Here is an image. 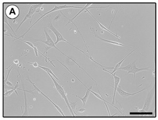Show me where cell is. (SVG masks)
I'll list each match as a JSON object with an SVG mask.
<instances>
[{
    "label": "cell",
    "mask_w": 158,
    "mask_h": 120,
    "mask_svg": "<svg viewBox=\"0 0 158 120\" xmlns=\"http://www.w3.org/2000/svg\"><path fill=\"white\" fill-rule=\"evenodd\" d=\"M135 50H136V49H135V50H133L132 52H131V53H129L127 56H126V57H125L121 61H120L118 63H117L116 65H115V66L114 67V69H113V72H110L111 73H113V74H114L115 72H117V71H118V70H119V69L121 68V65H122V62H124V61L131 54H132V53H133Z\"/></svg>",
    "instance_id": "5bb4252c"
},
{
    "label": "cell",
    "mask_w": 158,
    "mask_h": 120,
    "mask_svg": "<svg viewBox=\"0 0 158 120\" xmlns=\"http://www.w3.org/2000/svg\"><path fill=\"white\" fill-rule=\"evenodd\" d=\"M60 14H61V13L59 14H58V17H56V18H54V21H57V20H59V17H60Z\"/></svg>",
    "instance_id": "44dd1931"
},
{
    "label": "cell",
    "mask_w": 158,
    "mask_h": 120,
    "mask_svg": "<svg viewBox=\"0 0 158 120\" xmlns=\"http://www.w3.org/2000/svg\"><path fill=\"white\" fill-rule=\"evenodd\" d=\"M48 75L50 76V77L51 78V79L53 80V83L55 84L56 89L57 90V91L58 92V93L60 94V95L62 96V97L64 100V101H65V102H66V104L67 105V107L68 108V109H69V110L70 111V113H71L72 116H74V111H73V109H72V108L71 106L70 103V102H69V101H68V98L67 97V95H66V93H65V92L64 90L63 87L60 85H59L58 82H57V81L53 77V76L51 74L48 73Z\"/></svg>",
    "instance_id": "7a4b0ae2"
},
{
    "label": "cell",
    "mask_w": 158,
    "mask_h": 120,
    "mask_svg": "<svg viewBox=\"0 0 158 120\" xmlns=\"http://www.w3.org/2000/svg\"><path fill=\"white\" fill-rule=\"evenodd\" d=\"M28 64H30V65H32L35 68H36V67H39V65L38 64V63L36 62H35L34 63H32V62H28Z\"/></svg>",
    "instance_id": "ffe728a7"
},
{
    "label": "cell",
    "mask_w": 158,
    "mask_h": 120,
    "mask_svg": "<svg viewBox=\"0 0 158 120\" xmlns=\"http://www.w3.org/2000/svg\"><path fill=\"white\" fill-rule=\"evenodd\" d=\"M26 80H28V81H29V82H30V83H31V84L34 86V88H35L34 90H31V92H33V91H34V90H37V91H38V92H39V93H40L41 94H42V95H43V96H44L46 98H47V100H49V101L51 103H52V104H53V106H55V108L57 109V111H58V112H59V113H60L62 115V116L64 117V113H63V112L62 110V109H60V108H59V107L57 105H56V104H55L53 102V101H51V100H50V98H49V97H47V96L45 94H44V93H43V92H42V91H41V90H40V89H39V88H38V87H37V86L35 85V84H34V82H32L31 81V80H30L29 79H26Z\"/></svg>",
    "instance_id": "ba28073f"
},
{
    "label": "cell",
    "mask_w": 158,
    "mask_h": 120,
    "mask_svg": "<svg viewBox=\"0 0 158 120\" xmlns=\"http://www.w3.org/2000/svg\"><path fill=\"white\" fill-rule=\"evenodd\" d=\"M85 12H88V13H89V14H90V15H91V16H92V17H93V18H94L95 19V20H96V21L97 22V23H98V24H99V25H100V28H101V29H102L103 30H105V31H107V32H109L110 33H111V34H112L113 35H114V36H115L116 37H117V38L118 39H120V38H121V37H120V36H118L117 35H116V34L113 33L112 32H111V31H110V30H109V29H108L107 28H106L105 26L104 25H103L102 24H101V23H100V22H99V21H98V20H97V19H96V18H95V17H94V16H93V15H92V14H91V13H90V12L89 11V8H88V9H87L86 10V11H85Z\"/></svg>",
    "instance_id": "7c38bea8"
},
{
    "label": "cell",
    "mask_w": 158,
    "mask_h": 120,
    "mask_svg": "<svg viewBox=\"0 0 158 120\" xmlns=\"http://www.w3.org/2000/svg\"><path fill=\"white\" fill-rule=\"evenodd\" d=\"M92 31V33L93 34V35L96 37H97L98 39H99V40H101V41H104V42H106V43H111V44H113V45H117V46H125V45H124V44H122V43H120V42H116V41H110V40H105V39H103V38H101V37H100V36H97L93 31Z\"/></svg>",
    "instance_id": "4fadbf2b"
},
{
    "label": "cell",
    "mask_w": 158,
    "mask_h": 120,
    "mask_svg": "<svg viewBox=\"0 0 158 120\" xmlns=\"http://www.w3.org/2000/svg\"><path fill=\"white\" fill-rule=\"evenodd\" d=\"M150 67H146V68H138L136 66V61H134L130 63L128 65L124 66V67H121L119 70H122V71H127L128 73L125 75L127 76L130 73H133L134 75V80H135V77H136V74L137 72H142V71H147L149 70Z\"/></svg>",
    "instance_id": "6da1fadb"
},
{
    "label": "cell",
    "mask_w": 158,
    "mask_h": 120,
    "mask_svg": "<svg viewBox=\"0 0 158 120\" xmlns=\"http://www.w3.org/2000/svg\"><path fill=\"white\" fill-rule=\"evenodd\" d=\"M42 5V3H39V4H36V5H32V6H31L30 7V9L29 10V12L28 13V14L25 16V17H24V20H23V21L21 22V24H20L19 26L18 27V28L17 29V30H18L20 27L22 25V24L27 20V19H31V21H30V24H31V22L32 21V20H33V17H34V15L35 13L36 12H39V11L36 10L38 8L40 7Z\"/></svg>",
    "instance_id": "8992f818"
},
{
    "label": "cell",
    "mask_w": 158,
    "mask_h": 120,
    "mask_svg": "<svg viewBox=\"0 0 158 120\" xmlns=\"http://www.w3.org/2000/svg\"><path fill=\"white\" fill-rule=\"evenodd\" d=\"M18 86H19V84H18V82H17V84H16V86L14 87V88H13L11 90H10V91H8V92H6V93H5L4 94H3V96L5 97H9V96H10V95L11 94H12L13 93H16V94H17V95L18 96V93H17V92L16 91V90L17 89H18Z\"/></svg>",
    "instance_id": "2e32d148"
},
{
    "label": "cell",
    "mask_w": 158,
    "mask_h": 120,
    "mask_svg": "<svg viewBox=\"0 0 158 120\" xmlns=\"http://www.w3.org/2000/svg\"><path fill=\"white\" fill-rule=\"evenodd\" d=\"M18 90H23L24 92V97H25V113L23 115V116L24 115H28V104H27V95H26V92L24 90V89H18Z\"/></svg>",
    "instance_id": "d6986e66"
},
{
    "label": "cell",
    "mask_w": 158,
    "mask_h": 120,
    "mask_svg": "<svg viewBox=\"0 0 158 120\" xmlns=\"http://www.w3.org/2000/svg\"><path fill=\"white\" fill-rule=\"evenodd\" d=\"M13 63L17 64L18 63V60H14V61H13Z\"/></svg>",
    "instance_id": "7402d4cb"
},
{
    "label": "cell",
    "mask_w": 158,
    "mask_h": 120,
    "mask_svg": "<svg viewBox=\"0 0 158 120\" xmlns=\"http://www.w3.org/2000/svg\"><path fill=\"white\" fill-rule=\"evenodd\" d=\"M5 16L9 19H16L20 14L18 7L15 5H10L6 7L5 10Z\"/></svg>",
    "instance_id": "277c9868"
},
{
    "label": "cell",
    "mask_w": 158,
    "mask_h": 120,
    "mask_svg": "<svg viewBox=\"0 0 158 120\" xmlns=\"http://www.w3.org/2000/svg\"><path fill=\"white\" fill-rule=\"evenodd\" d=\"M67 8H78V9H82L83 8L82 7H80V6H69V5H61V6H57V5H55V7H54V8L53 9H52L51 10H50V11H49V12H47V13H46L44 14H43V15H42L38 20H37V21H36L35 23H34V24H33L28 29V31L25 33H24L21 36H20V37H17V39H20V38H23L30 30H31V29L39 21H40L42 18H43L44 16H46L47 14H49V13H52V12H55V11H57V10H62V9H67Z\"/></svg>",
    "instance_id": "3957f363"
},
{
    "label": "cell",
    "mask_w": 158,
    "mask_h": 120,
    "mask_svg": "<svg viewBox=\"0 0 158 120\" xmlns=\"http://www.w3.org/2000/svg\"><path fill=\"white\" fill-rule=\"evenodd\" d=\"M39 68H40L41 69H42L43 71H46L47 73H50V74H51L52 76H53V77L56 79V80H59V79H58V78L54 75V73H53V71L50 69V68H46V67H43V66H40V65H39Z\"/></svg>",
    "instance_id": "ac0fdd59"
},
{
    "label": "cell",
    "mask_w": 158,
    "mask_h": 120,
    "mask_svg": "<svg viewBox=\"0 0 158 120\" xmlns=\"http://www.w3.org/2000/svg\"><path fill=\"white\" fill-rule=\"evenodd\" d=\"M18 40H21V41H22L23 42H25V43H27V45H28L29 46H31V47H32L34 49V52H35V55H36V56L37 57H39V55H38V53H40L42 56H43L44 57H45L44 56V54H43V53H42L41 52H40L38 50V49L36 48V47H35L34 45V44L32 43V42H29V41H24V40H21V39H18Z\"/></svg>",
    "instance_id": "9a60e30c"
},
{
    "label": "cell",
    "mask_w": 158,
    "mask_h": 120,
    "mask_svg": "<svg viewBox=\"0 0 158 120\" xmlns=\"http://www.w3.org/2000/svg\"><path fill=\"white\" fill-rule=\"evenodd\" d=\"M82 85H83L85 87H86V88L87 89V90H86L85 96L83 97H79L78 96H77V95L75 96V95H74V94H73V95H74V96H75L77 97L80 98V99L82 100V101L83 106H85V105H86V102H87V100H88V98H89V97L90 93L91 92V90H92V86H91L90 88H88L83 83Z\"/></svg>",
    "instance_id": "8fae6325"
},
{
    "label": "cell",
    "mask_w": 158,
    "mask_h": 120,
    "mask_svg": "<svg viewBox=\"0 0 158 120\" xmlns=\"http://www.w3.org/2000/svg\"><path fill=\"white\" fill-rule=\"evenodd\" d=\"M92 4V3H87V4L86 5V6H85L84 7H83V9H81V10H80V11H79V12L77 13V14L75 17H73L71 20H70V19H68H68L69 20V21H68V22L67 23V24H69V23H70V22H72V23L73 24V23H74L73 20H74V19H75V18L77 16H79V14H80L82 12H84V11H85V10H86L88 8H89V6H90Z\"/></svg>",
    "instance_id": "e0dca14e"
},
{
    "label": "cell",
    "mask_w": 158,
    "mask_h": 120,
    "mask_svg": "<svg viewBox=\"0 0 158 120\" xmlns=\"http://www.w3.org/2000/svg\"><path fill=\"white\" fill-rule=\"evenodd\" d=\"M103 71H105L106 72L109 73H110V75H111L114 78V94H113V100H112V104L113 105H114V102H115V96H116V92H117V88L118 87V85H119V83H120V78L118 77V76H117L116 75H115V74H113V73H111L109 71H107L106 69H103Z\"/></svg>",
    "instance_id": "9c48e42d"
},
{
    "label": "cell",
    "mask_w": 158,
    "mask_h": 120,
    "mask_svg": "<svg viewBox=\"0 0 158 120\" xmlns=\"http://www.w3.org/2000/svg\"><path fill=\"white\" fill-rule=\"evenodd\" d=\"M52 32H53V34L55 35V36H56V42H55V44L56 45V44H57L59 42H60V41H64V42H66V43H67L68 44H69V45H70L71 46H73V47H75L77 49H78L79 51H80V52H81L82 53H84V52H83L82 50H81L80 49H79V48H78L77 47H76V46H75L74 45H73V44H71V43H70L68 41H67V40H66L64 37H63V36L62 35V34L53 26V24H52V23H50V24H49L48 25H47V26Z\"/></svg>",
    "instance_id": "5b68a950"
},
{
    "label": "cell",
    "mask_w": 158,
    "mask_h": 120,
    "mask_svg": "<svg viewBox=\"0 0 158 120\" xmlns=\"http://www.w3.org/2000/svg\"><path fill=\"white\" fill-rule=\"evenodd\" d=\"M144 90V89H143L139 92H137L136 93H128V92H126L124 91L122 89H121L120 86H118L117 88V90L118 93L123 98H127V97H129L131 96H133L137 94H139V93L142 92Z\"/></svg>",
    "instance_id": "30bf717a"
},
{
    "label": "cell",
    "mask_w": 158,
    "mask_h": 120,
    "mask_svg": "<svg viewBox=\"0 0 158 120\" xmlns=\"http://www.w3.org/2000/svg\"><path fill=\"white\" fill-rule=\"evenodd\" d=\"M44 33H45V35H46V40H34L35 42H37V41H40V42H42L45 44H46L47 45V46H49L51 48H53L54 47L56 49H57V50H59L60 53H62L63 55H64L65 56H66L67 57H68V56L67 55H66L64 53H63L60 50H59L56 46H55V42L53 41V39H51V37H50V36L49 35V34L48 33V32L46 31V30L44 29Z\"/></svg>",
    "instance_id": "52a82bcc"
}]
</instances>
